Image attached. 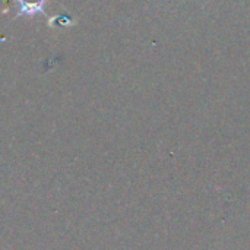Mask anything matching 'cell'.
<instances>
[{
  "instance_id": "obj_1",
  "label": "cell",
  "mask_w": 250,
  "mask_h": 250,
  "mask_svg": "<svg viewBox=\"0 0 250 250\" xmlns=\"http://www.w3.org/2000/svg\"><path fill=\"white\" fill-rule=\"evenodd\" d=\"M18 3V13L16 18H31L35 15H45L47 0H16Z\"/></svg>"
}]
</instances>
